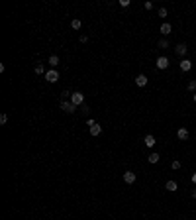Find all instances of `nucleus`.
Wrapping results in <instances>:
<instances>
[{
	"label": "nucleus",
	"instance_id": "30",
	"mask_svg": "<svg viewBox=\"0 0 196 220\" xmlns=\"http://www.w3.org/2000/svg\"><path fill=\"white\" fill-rule=\"evenodd\" d=\"M194 102H196V93H194Z\"/></svg>",
	"mask_w": 196,
	"mask_h": 220
},
{
	"label": "nucleus",
	"instance_id": "28",
	"mask_svg": "<svg viewBox=\"0 0 196 220\" xmlns=\"http://www.w3.org/2000/svg\"><path fill=\"white\" fill-rule=\"evenodd\" d=\"M192 183L196 185V173H192Z\"/></svg>",
	"mask_w": 196,
	"mask_h": 220
},
{
	"label": "nucleus",
	"instance_id": "19",
	"mask_svg": "<svg viewBox=\"0 0 196 220\" xmlns=\"http://www.w3.org/2000/svg\"><path fill=\"white\" fill-rule=\"evenodd\" d=\"M73 96V93H69V90H63V93H61V98H63V100H67V98H71Z\"/></svg>",
	"mask_w": 196,
	"mask_h": 220
},
{
	"label": "nucleus",
	"instance_id": "6",
	"mask_svg": "<svg viewBox=\"0 0 196 220\" xmlns=\"http://www.w3.org/2000/svg\"><path fill=\"white\" fill-rule=\"evenodd\" d=\"M169 65H171V61L167 59V57H159V59H157V67H159L161 71H163V69H169Z\"/></svg>",
	"mask_w": 196,
	"mask_h": 220
},
{
	"label": "nucleus",
	"instance_id": "22",
	"mask_svg": "<svg viewBox=\"0 0 196 220\" xmlns=\"http://www.w3.org/2000/svg\"><path fill=\"white\" fill-rule=\"evenodd\" d=\"M159 18H167V8H159Z\"/></svg>",
	"mask_w": 196,
	"mask_h": 220
},
{
	"label": "nucleus",
	"instance_id": "26",
	"mask_svg": "<svg viewBox=\"0 0 196 220\" xmlns=\"http://www.w3.org/2000/svg\"><path fill=\"white\" fill-rule=\"evenodd\" d=\"M143 6H145V10H151V8H153V2H149V0H147V2H145Z\"/></svg>",
	"mask_w": 196,
	"mask_h": 220
},
{
	"label": "nucleus",
	"instance_id": "13",
	"mask_svg": "<svg viewBox=\"0 0 196 220\" xmlns=\"http://www.w3.org/2000/svg\"><path fill=\"white\" fill-rule=\"evenodd\" d=\"M100 132H102L100 124H94V126H90V136H100Z\"/></svg>",
	"mask_w": 196,
	"mask_h": 220
},
{
	"label": "nucleus",
	"instance_id": "21",
	"mask_svg": "<svg viewBox=\"0 0 196 220\" xmlns=\"http://www.w3.org/2000/svg\"><path fill=\"white\" fill-rule=\"evenodd\" d=\"M171 167H173L174 171H178V169H181V161H173V163H171Z\"/></svg>",
	"mask_w": 196,
	"mask_h": 220
},
{
	"label": "nucleus",
	"instance_id": "11",
	"mask_svg": "<svg viewBox=\"0 0 196 220\" xmlns=\"http://www.w3.org/2000/svg\"><path fill=\"white\" fill-rule=\"evenodd\" d=\"M165 189H169V191H171V193H174V191H177V189H178V185H177V181H173V179H171V181H167V185H165Z\"/></svg>",
	"mask_w": 196,
	"mask_h": 220
},
{
	"label": "nucleus",
	"instance_id": "8",
	"mask_svg": "<svg viewBox=\"0 0 196 220\" xmlns=\"http://www.w3.org/2000/svg\"><path fill=\"white\" fill-rule=\"evenodd\" d=\"M143 144H145V146H147V147H153V146H155V144H157V140H155V136H151V134H147V136H145V140H143Z\"/></svg>",
	"mask_w": 196,
	"mask_h": 220
},
{
	"label": "nucleus",
	"instance_id": "14",
	"mask_svg": "<svg viewBox=\"0 0 196 220\" xmlns=\"http://www.w3.org/2000/svg\"><path fill=\"white\" fill-rule=\"evenodd\" d=\"M171 32H173V28H171V24H163V26H161V34H163V36H169Z\"/></svg>",
	"mask_w": 196,
	"mask_h": 220
},
{
	"label": "nucleus",
	"instance_id": "20",
	"mask_svg": "<svg viewBox=\"0 0 196 220\" xmlns=\"http://www.w3.org/2000/svg\"><path fill=\"white\" fill-rule=\"evenodd\" d=\"M81 112H82V114H85V116H88L90 108H88V106H86V104H82V106H81Z\"/></svg>",
	"mask_w": 196,
	"mask_h": 220
},
{
	"label": "nucleus",
	"instance_id": "1",
	"mask_svg": "<svg viewBox=\"0 0 196 220\" xmlns=\"http://www.w3.org/2000/svg\"><path fill=\"white\" fill-rule=\"evenodd\" d=\"M59 106H61V110H65V112H67V114H73V112L77 110V106H75L71 100H61V102H59Z\"/></svg>",
	"mask_w": 196,
	"mask_h": 220
},
{
	"label": "nucleus",
	"instance_id": "3",
	"mask_svg": "<svg viewBox=\"0 0 196 220\" xmlns=\"http://www.w3.org/2000/svg\"><path fill=\"white\" fill-rule=\"evenodd\" d=\"M45 81H47V83H57V81H59V71H57V69L47 71V73H45Z\"/></svg>",
	"mask_w": 196,
	"mask_h": 220
},
{
	"label": "nucleus",
	"instance_id": "18",
	"mask_svg": "<svg viewBox=\"0 0 196 220\" xmlns=\"http://www.w3.org/2000/svg\"><path fill=\"white\" fill-rule=\"evenodd\" d=\"M157 45H159L161 49H167V47H169V41H167V39H159V43H157Z\"/></svg>",
	"mask_w": 196,
	"mask_h": 220
},
{
	"label": "nucleus",
	"instance_id": "2",
	"mask_svg": "<svg viewBox=\"0 0 196 220\" xmlns=\"http://www.w3.org/2000/svg\"><path fill=\"white\" fill-rule=\"evenodd\" d=\"M71 102H73L75 106H82V104H85V94H82V93H73Z\"/></svg>",
	"mask_w": 196,
	"mask_h": 220
},
{
	"label": "nucleus",
	"instance_id": "4",
	"mask_svg": "<svg viewBox=\"0 0 196 220\" xmlns=\"http://www.w3.org/2000/svg\"><path fill=\"white\" fill-rule=\"evenodd\" d=\"M135 179H137V175L133 171H126L124 173V181H126L128 185H131V183H135Z\"/></svg>",
	"mask_w": 196,
	"mask_h": 220
},
{
	"label": "nucleus",
	"instance_id": "23",
	"mask_svg": "<svg viewBox=\"0 0 196 220\" xmlns=\"http://www.w3.org/2000/svg\"><path fill=\"white\" fill-rule=\"evenodd\" d=\"M188 90H192V93L196 90V81H190L188 83Z\"/></svg>",
	"mask_w": 196,
	"mask_h": 220
},
{
	"label": "nucleus",
	"instance_id": "16",
	"mask_svg": "<svg viewBox=\"0 0 196 220\" xmlns=\"http://www.w3.org/2000/svg\"><path fill=\"white\" fill-rule=\"evenodd\" d=\"M49 65L55 69L57 65H59V57H57V55H51V57H49Z\"/></svg>",
	"mask_w": 196,
	"mask_h": 220
},
{
	"label": "nucleus",
	"instance_id": "24",
	"mask_svg": "<svg viewBox=\"0 0 196 220\" xmlns=\"http://www.w3.org/2000/svg\"><path fill=\"white\" fill-rule=\"evenodd\" d=\"M120 6H122V8H128V6H130V0H120Z\"/></svg>",
	"mask_w": 196,
	"mask_h": 220
},
{
	"label": "nucleus",
	"instance_id": "27",
	"mask_svg": "<svg viewBox=\"0 0 196 220\" xmlns=\"http://www.w3.org/2000/svg\"><path fill=\"white\" fill-rule=\"evenodd\" d=\"M94 124H96V122H94L92 118H88V120H86V126H88V128H90V126H94Z\"/></svg>",
	"mask_w": 196,
	"mask_h": 220
},
{
	"label": "nucleus",
	"instance_id": "9",
	"mask_svg": "<svg viewBox=\"0 0 196 220\" xmlns=\"http://www.w3.org/2000/svg\"><path fill=\"white\" fill-rule=\"evenodd\" d=\"M135 85L137 86H145L147 85V77H145V75H137L135 77Z\"/></svg>",
	"mask_w": 196,
	"mask_h": 220
},
{
	"label": "nucleus",
	"instance_id": "12",
	"mask_svg": "<svg viewBox=\"0 0 196 220\" xmlns=\"http://www.w3.org/2000/svg\"><path fill=\"white\" fill-rule=\"evenodd\" d=\"M159 159H161V155H159V153H155V151L147 155V161H149V163H157Z\"/></svg>",
	"mask_w": 196,
	"mask_h": 220
},
{
	"label": "nucleus",
	"instance_id": "25",
	"mask_svg": "<svg viewBox=\"0 0 196 220\" xmlns=\"http://www.w3.org/2000/svg\"><path fill=\"white\" fill-rule=\"evenodd\" d=\"M8 122V116L6 114H0V124H6Z\"/></svg>",
	"mask_w": 196,
	"mask_h": 220
},
{
	"label": "nucleus",
	"instance_id": "5",
	"mask_svg": "<svg viewBox=\"0 0 196 220\" xmlns=\"http://www.w3.org/2000/svg\"><path fill=\"white\" fill-rule=\"evenodd\" d=\"M178 67H181V71H182V73H188L190 69H192V61H188V59H182Z\"/></svg>",
	"mask_w": 196,
	"mask_h": 220
},
{
	"label": "nucleus",
	"instance_id": "15",
	"mask_svg": "<svg viewBox=\"0 0 196 220\" xmlns=\"http://www.w3.org/2000/svg\"><path fill=\"white\" fill-rule=\"evenodd\" d=\"M81 26H82V22L78 18H75L73 22H71V28H73V30H81Z\"/></svg>",
	"mask_w": 196,
	"mask_h": 220
},
{
	"label": "nucleus",
	"instance_id": "7",
	"mask_svg": "<svg viewBox=\"0 0 196 220\" xmlns=\"http://www.w3.org/2000/svg\"><path fill=\"white\" fill-rule=\"evenodd\" d=\"M174 51H177V55H178V57H184V55H186V51H188V47H186L184 43H178L177 47H174Z\"/></svg>",
	"mask_w": 196,
	"mask_h": 220
},
{
	"label": "nucleus",
	"instance_id": "10",
	"mask_svg": "<svg viewBox=\"0 0 196 220\" xmlns=\"http://www.w3.org/2000/svg\"><path fill=\"white\" fill-rule=\"evenodd\" d=\"M177 136H178V140H188V130L186 128H178Z\"/></svg>",
	"mask_w": 196,
	"mask_h": 220
},
{
	"label": "nucleus",
	"instance_id": "17",
	"mask_svg": "<svg viewBox=\"0 0 196 220\" xmlns=\"http://www.w3.org/2000/svg\"><path fill=\"white\" fill-rule=\"evenodd\" d=\"M35 73H37V75H45L47 71H45V67H43V65L39 63V65H35Z\"/></svg>",
	"mask_w": 196,
	"mask_h": 220
},
{
	"label": "nucleus",
	"instance_id": "29",
	"mask_svg": "<svg viewBox=\"0 0 196 220\" xmlns=\"http://www.w3.org/2000/svg\"><path fill=\"white\" fill-rule=\"evenodd\" d=\"M190 195H192V198H196V189H192V193H190Z\"/></svg>",
	"mask_w": 196,
	"mask_h": 220
}]
</instances>
